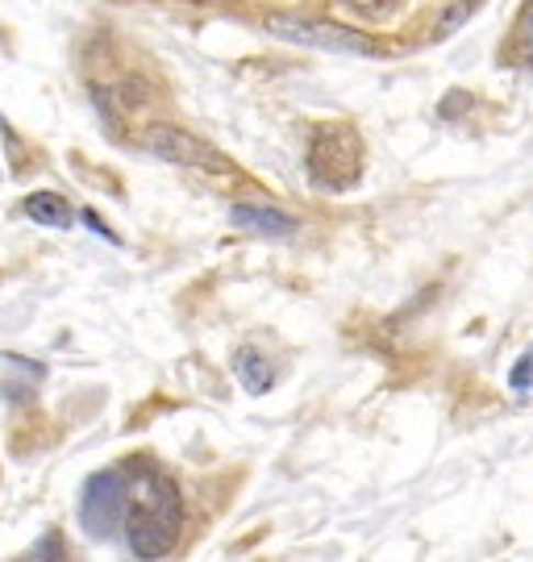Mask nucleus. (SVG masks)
<instances>
[{
  "label": "nucleus",
  "instance_id": "8",
  "mask_svg": "<svg viewBox=\"0 0 533 562\" xmlns=\"http://www.w3.org/2000/svg\"><path fill=\"white\" fill-rule=\"evenodd\" d=\"M237 375L246 380L251 392H267V383H271V367H263L255 350H242V355H237Z\"/></svg>",
  "mask_w": 533,
  "mask_h": 562
},
{
  "label": "nucleus",
  "instance_id": "6",
  "mask_svg": "<svg viewBox=\"0 0 533 562\" xmlns=\"http://www.w3.org/2000/svg\"><path fill=\"white\" fill-rule=\"evenodd\" d=\"M21 213L34 217V225H46V229H67L71 225V204L63 201L59 192H30L21 201Z\"/></svg>",
  "mask_w": 533,
  "mask_h": 562
},
{
  "label": "nucleus",
  "instance_id": "1",
  "mask_svg": "<svg viewBox=\"0 0 533 562\" xmlns=\"http://www.w3.org/2000/svg\"><path fill=\"white\" fill-rule=\"evenodd\" d=\"M179 496L176 483L155 467H142L134 483L125 487V525H130V546L142 559H158L176 546L179 533Z\"/></svg>",
  "mask_w": 533,
  "mask_h": 562
},
{
  "label": "nucleus",
  "instance_id": "2",
  "mask_svg": "<svg viewBox=\"0 0 533 562\" xmlns=\"http://www.w3.org/2000/svg\"><path fill=\"white\" fill-rule=\"evenodd\" d=\"M309 167H313L317 183L325 188H346L358 180L363 167V150H358V134L346 125H325L309 146Z\"/></svg>",
  "mask_w": 533,
  "mask_h": 562
},
{
  "label": "nucleus",
  "instance_id": "9",
  "mask_svg": "<svg viewBox=\"0 0 533 562\" xmlns=\"http://www.w3.org/2000/svg\"><path fill=\"white\" fill-rule=\"evenodd\" d=\"M351 4H358L363 13H388L396 0H351Z\"/></svg>",
  "mask_w": 533,
  "mask_h": 562
},
{
  "label": "nucleus",
  "instance_id": "3",
  "mask_svg": "<svg viewBox=\"0 0 533 562\" xmlns=\"http://www.w3.org/2000/svg\"><path fill=\"white\" fill-rule=\"evenodd\" d=\"M142 146L155 150L158 159H171V162H200V167H221V155L209 150L200 138H192L188 130L179 125H146L142 134Z\"/></svg>",
  "mask_w": 533,
  "mask_h": 562
},
{
  "label": "nucleus",
  "instance_id": "5",
  "mask_svg": "<svg viewBox=\"0 0 533 562\" xmlns=\"http://www.w3.org/2000/svg\"><path fill=\"white\" fill-rule=\"evenodd\" d=\"M271 30L284 38L309 42V46H330V50H371V42L342 30V25H317V21H271Z\"/></svg>",
  "mask_w": 533,
  "mask_h": 562
},
{
  "label": "nucleus",
  "instance_id": "4",
  "mask_svg": "<svg viewBox=\"0 0 533 562\" xmlns=\"http://www.w3.org/2000/svg\"><path fill=\"white\" fill-rule=\"evenodd\" d=\"M125 517V483L121 475H97V480L88 483V492H84V521L92 533H109V525Z\"/></svg>",
  "mask_w": 533,
  "mask_h": 562
},
{
  "label": "nucleus",
  "instance_id": "7",
  "mask_svg": "<svg viewBox=\"0 0 533 562\" xmlns=\"http://www.w3.org/2000/svg\"><path fill=\"white\" fill-rule=\"evenodd\" d=\"M234 222L246 225V229H255V234H271V238H284V234H292L297 222L292 217H284V213H271V209H234Z\"/></svg>",
  "mask_w": 533,
  "mask_h": 562
}]
</instances>
